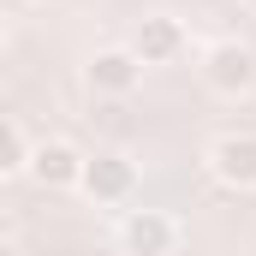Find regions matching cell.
I'll list each match as a JSON object with an SVG mask.
<instances>
[{"label":"cell","mask_w":256,"mask_h":256,"mask_svg":"<svg viewBox=\"0 0 256 256\" xmlns=\"http://www.w3.org/2000/svg\"><path fill=\"white\" fill-rule=\"evenodd\" d=\"M78 185H84L90 202H131V196H137V161H131V155H114V149L84 155Z\"/></svg>","instance_id":"6da1fadb"},{"label":"cell","mask_w":256,"mask_h":256,"mask_svg":"<svg viewBox=\"0 0 256 256\" xmlns=\"http://www.w3.org/2000/svg\"><path fill=\"white\" fill-rule=\"evenodd\" d=\"M202 84L214 90V96H250L256 90V54L244 42H214L208 54H202Z\"/></svg>","instance_id":"7a4b0ae2"},{"label":"cell","mask_w":256,"mask_h":256,"mask_svg":"<svg viewBox=\"0 0 256 256\" xmlns=\"http://www.w3.org/2000/svg\"><path fill=\"white\" fill-rule=\"evenodd\" d=\"M208 173L226 191H256V131H220L208 143Z\"/></svg>","instance_id":"3957f363"},{"label":"cell","mask_w":256,"mask_h":256,"mask_svg":"<svg viewBox=\"0 0 256 256\" xmlns=\"http://www.w3.org/2000/svg\"><path fill=\"white\" fill-rule=\"evenodd\" d=\"M120 244H126V256H173V244H179V220H173L167 208H126V220H120Z\"/></svg>","instance_id":"277c9868"},{"label":"cell","mask_w":256,"mask_h":256,"mask_svg":"<svg viewBox=\"0 0 256 256\" xmlns=\"http://www.w3.org/2000/svg\"><path fill=\"white\" fill-rule=\"evenodd\" d=\"M24 173H30L42 191H66V185H78V173H84V149H78L72 137H42V143H30Z\"/></svg>","instance_id":"5b68a950"},{"label":"cell","mask_w":256,"mask_h":256,"mask_svg":"<svg viewBox=\"0 0 256 256\" xmlns=\"http://www.w3.org/2000/svg\"><path fill=\"white\" fill-rule=\"evenodd\" d=\"M84 84H90L96 96H131V90L143 84V60L131 54L126 42H114V48H96V54L84 60Z\"/></svg>","instance_id":"8992f818"},{"label":"cell","mask_w":256,"mask_h":256,"mask_svg":"<svg viewBox=\"0 0 256 256\" xmlns=\"http://www.w3.org/2000/svg\"><path fill=\"white\" fill-rule=\"evenodd\" d=\"M126 48H131L143 66H167V60L185 54V24H179L173 12H149V18H137V30H131Z\"/></svg>","instance_id":"52a82bcc"},{"label":"cell","mask_w":256,"mask_h":256,"mask_svg":"<svg viewBox=\"0 0 256 256\" xmlns=\"http://www.w3.org/2000/svg\"><path fill=\"white\" fill-rule=\"evenodd\" d=\"M24 161H30V143H24L18 120H0V179L24 173Z\"/></svg>","instance_id":"ba28073f"},{"label":"cell","mask_w":256,"mask_h":256,"mask_svg":"<svg viewBox=\"0 0 256 256\" xmlns=\"http://www.w3.org/2000/svg\"><path fill=\"white\" fill-rule=\"evenodd\" d=\"M0 48H6V12H0Z\"/></svg>","instance_id":"9c48e42d"},{"label":"cell","mask_w":256,"mask_h":256,"mask_svg":"<svg viewBox=\"0 0 256 256\" xmlns=\"http://www.w3.org/2000/svg\"><path fill=\"white\" fill-rule=\"evenodd\" d=\"M0 84H6V48H0Z\"/></svg>","instance_id":"30bf717a"},{"label":"cell","mask_w":256,"mask_h":256,"mask_svg":"<svg viewBox=\"0 0 256 256\" xmlns=\"http://www.w3.org/2000/svg\"><path fill=\"white\" fill-rule=\"evenodd\" d=\"M0 256H18V250H12V244H6V238H0Z\"/></svg>","instance_id":"8fae6325"}]
</instances>
